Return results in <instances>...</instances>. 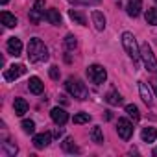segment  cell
Instances as JSON below:
<instances>
[{"label": "cell", "instance_id": "obj_1", "mask_svg": "<svg viewBox=\"0 0 157 157\" xmlns=\"http://www.w3.org/2000/svg\"><path fill=\"white\" fill-rule=\"evenodd\" d=\"M28 59L32 63H39V61H46L48 59V48L44 46V43L37 37L30 39L28 43Z\"/></svg>", "mask_w": 157, "mask_h": 157}, {"label": "cell", "instance_id": "obj_2", "mask_svg": "<svg viewBox=\"0 0 157 157\" xmlns=\"http://www.w3.org/2000/svg\"><path fill=\"white\" fill-rule=\"evenodd\" d=\"M122 46H124L126 54H128L133 61H137V59L140 57V46L137 44V39H135V35H133L131 32H124V33H122Z\"/></svg>", "mask_w": 157, "mask_h": 157}, {"label": "cell", "instance_id": "obj_3", "mask_svg": "<svg viewBox=\"0 0 157 157\" xmlns=\"http://www.w3.org/2000/svg\"><path fill=\"white\" fill-rule=\"evenodd\" d=\"M65 87H67V91H68V94H72L74 98H78V100H85L87 98V87L80 82V80H74V78H68L67 80V83H65Z\"/></svg>", "mask_w": 157, "mask_h": 157}, {"label": "cell", "instance_id": "obj_4", "mask_svg": "<svg viewBox=\"0 0 157 157\" xmlns=\"http://www.w3.org/2000/svg\"><path fill=\"white\" fill-rule=\"evenodd\" d=\"M140 57H142L144 67L150 72H157V57H155V54H153V50H151V46L148 43H144L140 46Z\"/></svg>", "mask_w": 157, "mask_h": 157}, {"label": "cell", "instance_id": "obj_5", "mask_svg": "<svg viewBox=\"0 0 157 157\" xmlns=\"http://www.w3.org/2000/svg\"><path fill=\"white\" fill-rule=\"evenodd\" d=\"M87 78L94 83V85H102L107 80V72L102 65H91L87 68Z\"/></svg>", "mask_w": 157, "mask_h": 157}, {"label": "cell", "instance_id": "obj_6", "mask_svg": "<svg viewBox=\"0 0 157 157\" xmlns=\"http://www.w3.org/2000/svg\"><path fill=\"white\" fill-rule=\"evenodd\" d=\"M117 131H118L120 139H124V140H129V139H131V135H133V124H131L128 118H118Z\"/></svg>", "mask_w": 157, "mask_h": 157}, {"label": "cell", "instance_id": "obj_7", "mask_svg": "<svg viewBox=\"0 0 157 157\" xmlns=\"http://www.w3.org/2000/svg\"><path fill=\"white\" fill-rule=\"evenodd\" d=\"M24 72H26L24 65H11V67L6 68V72H4V80H8V82H15L17 78H21Z\"/></svg>", "mask_w": 157, "mask_h": 157}, {"label": "cell", "instance_id": "obj_8", "mask_svg": "<svg viewBox=\"0 0 157 157\" xmlns=\"http://www.w3.org/2000/svg\"><path fill=\"white\" fill-rule=\"evenodd\" d=\"M6 48H8V52L11 54V56H21L22 54V41L19 39V37H10L8 39V43H6Z\"/></svg>", "mask_w": 157, "mask_h": 157}, {"label": "cell", "instance_id": "obj_9", "mask_svg": "<svg viewBox=\"0 0 157 157\" xmlns=\"http://www.w3.org/2000/svg\"><path fill=\"white\" fill-rule=\"evenodd\" d=\"M43 15H44V0H37L35 6H33V10L30 11V21H32L33 24H37Z\"/></svg>", "mask_w": 157, "mask_h": 157}, {"label": "cell", "instance_id": "obj_10", "mask_svg": "<svg viewBox=\"0 0 157 157\" xmlns=\"http://www.w3.org/2000/svg\"><path fill=\"white\" fill-rule=\"evenodd\" d=\"M50 117H52V120H54L57 126H63V124L68 120V113H67L63 107H54V109L50 111Z\"/></svg>", "mask_w": 157, "mask_h": 157}, {"label": "cell", "instance_id": "obj_11", "mask_svg": "<svg viewBox=\"0 0 157 157\" xmlns=\"http://www.w3.org/2000/svg\"><path fill=\"white\" fill-rule=\"evenodd\" d=\"M50 142H52V135L50 133H37V135H33V146L37 150L46 148Z\"/></svg>", "mask_w": 157, "mask_h": 157}, {"label": "cell", "instance_id": "obj_12", "mask_svg": "<svg viewBox=\"0 0 157 157\" xmlns=\"http://www.w3.org/2000/svg\"><path fill=\"white\" fill-rule=\"evenodd\" d=\"M91 19H93V24H94V28H96L98 32L105 30V17H104V13H102V11L93 10V11H91Z\"/></svg>", "mask_w": 157, "mask_h": 157}, {"label": "cell", "instance_id": "obj_13", "mask_svg": "<svg viewBox=\"0 0 157 157\" xmlns=\"http://www.w3.org/2000/svg\"><path fill=\"white\" fill-rule=\"evenodd\" d=\"M139 93H140V98L144 100V104L151 105L153 104V94H151V89L144 83V82H139Z\"/></svg>", "mask_w": 157, "mask_h": 157}, {"label": "cell", "instance_id": "obj_14", "mask_svg": "<svg viewBox=\"0 0 157 157\" xmlns=\"http://www.w3.org/2000/svg\"><path fill=\"white\" fill-rule=\"evenodd\" d=\"M28 89L33 94H41L44 91V85H43V82L39 80L37 76H33V78H30V80H28Z\"/></svg>", "mask_w": 157, "mask_h": 157}, {"label": "cell", "instance_id": "obj_15", "mask_svg": "<svg viewBox=\"0 0 157 157\" xmlns=\"http://www.w3.org/2000/svg\"><path fill=\"white\" fill-rule=\"evenodd\" d=\"M142 10V0H128V15L129 17H139Z\"/></svg>", "mask_w": 157, "mask_h": 157}, {"label": "cell", "instance_id": "obj_16", "mask_svg": "<svg viewBox=\"0 0 157 157\" xmlns=\"http://www.w3.org/2000/svg\"><path fill=\"white\" fill-rule=\"evenodd\" d=\"M0 21H2V24H4L6 28H15V26H17V17L11 15V13H8V11H2V13H0Z\"/></svg>", "mask_w": 157, "mask_h": 157}, {"label": "cell", "instance_id": "obj_17", "mask_svg": "<svg viewBox=\"0 0 157 157\" xmlns=\"http://www.w3.org/2000/svg\"><path fill=\"white\" fill-rule=\"evenodd\" d=\"M13 107H15V115L17 117H24V113L28 111V104H26L24 98H15Z\"/></svg>", "mask_w": 157, "mask_h": 157}, {"label": "cell", "instance_id": "obj_18", "mask_svg": "<svg viewBox=\"0 0 157 157\" xmlns=\"http://www.w3.org/2000/svg\"><path fill=\"white\" fill-rule=\"evenodd\" d=\"M44 19H46L50 24H54V26H59V24H61V15H59L57 10H48V11L44 13Z\"/></svg>", "mask_w": 157, "mask_h": 157}, {"label": "cell", "instance_id": "obj_19", "mask_svg": "<svg viewBox=\"0 0 157 157\" xmlns=\"http://www.w3.org/2000/svg\"><path fill=\"white\" fill-rule=\"evenodd\" d=\"M105 102H107L109 105H120V104H122V96H120V93H117L115 89H111V91L105 94Z\"/></svg>", "mask_w": 157, "mask_h": 157}, {"label": "cell", "instance_id": "obj_20", "mask_svg": "<svg viewBox=\"0 0 157 157\" xmlns=\"http://www.w3.org/2000/svg\"><path fill=\"white\" fill-rule=\"evenodd\" d=\"M68 15H70V19H72L76 24H80V26H87V19H85V15H83L82 11H78V10H70V11H68Z\"/></svg>", "mask_w": 157, "mask_h": 157}, {"label": "cell", "instance_id": "obj_21", "mask_svg": "<svg viewBox=\"0 0 157 157\" xmlns=\"http://www.w3.org/2000/svg\"><path fill=\"white\" fill-rule=\"evenodd\" d=\"M140 137H142L144 142H153L157 139V129L155 128H144L142 133H140Z\"/></svg>", "mask_w": 157, "mask_h": 157}, {"label": "cell", "instance_id": "obj_22", "mask_svg": "<svg viewBox=\"0 0 157 157\" xmlns=\"http://www.w3.org/2000/svg\"><path fill=\"white\" fill-rule=\"evenodd\" d=\"M91 139H93V142H96V144H104V133H102V128H100V126H94V128L91 129Z\"/></svg>", "mask_w": 157, "mask_h": 157}, {"label": "cell", "instance_id": "obj_23", "mask_svg": "<svg viewBox=\"0 0 157 157\" xmlns=\"http://www.w3.org/2000/svg\"><path fill=\"white\" fill-rule=\"evenodd\" d=\"M63 150H65V151H68V153H80V151H82L80 148L74 144V140H72L70 137L63 140Z\"/></svg>", "mask_w": 157, "mask_h": 157}, {"label": "cell", "instance_id": "obj_24", "mask_svg": "<svg viewBox=\"0 0 157 157\" xmlns=\"http://www.w3.org/2000/svg\"><path fill=\"white\" fill-rule=\"evenodd\" d=\"M126 113L133 118V122H139V118H140V113H139V107L135 105V104H128L126 105Z\"/></svg>", "mask_w": 157, "mask_h": 157}, {"label": "cell", "instance_id": "obj_25", "mask_svg": "<svg viewBox=\"0 0 157 157\" xmlns=\"http://www.w3.org/2000/svg\"><path fill=\"white\" fill-rule=\"evenodd\" d=\"M144 17H146V22H148V24L157 26V8H150Z\"/></svg>", "mask_w": 157, "mask_h": 157}, {"label": "cell", "instance_id": "obj_26", "mask_svg": "<svg viewBox=\"0 0 157 157\" xmlns=\"http://www.w3.org/2000/svg\"><path fill=\"white\" fill-rule=\"evenodd\" d=\"M22 131L24 133H28V135H33L35 133V122L33 120H22Z\"/></svg>", "mask_w": 157, "mask_h": 157}, {"label": "cell", "instance_id": "obj_27", "mask_svg": "<svg viewBox=\"0 0 157 157\" xmlns=\"http://www.w3.org/2000/svg\"><path fill=\"white\" fill-rule=\"evenodd\" d=\"M74 124H87L89 120H91V115L89 113H78V115H74Z\"/></svg>", "mask_w": 157, "mask_h": 157}, {"label": "cell", "instance_id": "obj_28", "mask_svg": "<svg viewBox=\"0 0 157 157\" xmlns=\"http://www.w3.org/2000/svg\"><path fill=\"white\" fill-rule=\"evenodd\" d=\"M76 46H78L76 37H74V35H67V37H65V48H67V50H74Z\"/></svg>", "mask_w": 157, "mask_h": 157}, {"label": "cell", "instance_id": "obj_29", "mask_svg": "<svg viewBox=\"0 0 157 157\" xmlns=\"http://www.w3.org/2000/svg\"><path fill=\"white\" fill-rule=\"evenodd\" d=\"M2 148L6 150V151H4L6 155H15V153L19 151V148H17V146H13V144H10V140H6V142H2Z\"/></svg>", "mask_w": 157, "mask_h": 157}, {"label": "cell", "instance_id": "obj_30", "mask_svg": "<svg viewBox=\"0 0 157 157\" xmlns=\"http://www.w3.org/2000/svg\"><path fill=\"white\" fill-rule=\"evenodd\" d=\"M48 72H50V78H52V80H59V67H56V65H52Z\"/></svg>", "mask_w": 157, "mask_h": 157}, {"label": "cell", "instance_id": "obj_31", "mask_svg": "<svg viewBox=\"0 0 157 157\" xmlns=\"http://www.w3.org/2000/svg\"><path fill=\"white\" fill-rule=\"evenodd\" d=\"M74 4H98L100 0H70Z\"/></svg>", "mask_w": 157, "mask_h": 157}, {"label": "cell", "instance_id": "obj_32", "mask_svg": "<svg viewBox=\"0 0 157 157\" xmlns=\"http://www.w3.org/2000/svg\"><path fill=\"white\" fill-rule=\"evenodd\" d=\"M57 100H61L63 104H67V96H63V94H59V98H57Z\"/></svg>", "mask_w": 157, "mask_h": 157}, {"label": "cell", "instance_id": "obj_33", "mask_svg": "<svg viewBox=\"0 0 157 157\" xmlns=\"http://www.w3.org/2000/svg\"><path fill=\"white\" fill-rule=\"evenodd\" d=\"M10 2V0H0V4H8Z\"/></svg>", "mask_w": 157, "mask_h": 157}, {"label": "cell", "instance_id": "obj_34", "mask_svg": "<svg viewBox=\"0 0 157 157\" xmlns=\"http://www.w3.org/2000/svg\"><path fill=\"white\" fill-rule=\"evenodd\" d=\"M153 155H155V157H157V148H155V150H153Z\"/></svg>", "mask_w": 157, "mask_h": 157}, {"label": "cell", "instance_id": "obj_35", "mask_svg": "<svg viewBox=\"0 0 157 157\" xmlns=\"http://www.w3.org/2000/svg\"><path fill=\"white\" fill-rule=\"evenodd\" d=\"M155 94H157V85H155Z\"/></svg>", "mask_w": 157, "mask_h": 157}, {"label": "cell", "instance_id": "obj_36", "mask_svg": "<svg viewBox=\"0 0 157 157\" xmlns=\"http://www.w3.org/2000/svg\"><path fill=\"white\" fill-rule=\"evenodd\" d=\"M155 2H157V0H155Z\"/></svg>", "mask_w": 157, "mask_h": 157}]
</instances>
